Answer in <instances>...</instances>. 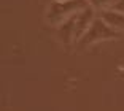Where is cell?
<instances>
[{
  "label": "cell",
  "instance_id": "cell-1",
  "mask_svg": "<svg viewBox=\"0 0 124 111\" xmlns=\"http://www.w3.org/2000/svg\"><path fill=\"white\" fill-rule=\"evenodd\" d=\"M89 7L88 0H65V2H51L46 10V21L49 25L57 27L69 18L78 15L81 10Z\"/></svg>",
  "mask_w": 124,
  "mask_h": 111
},
{
  "label": "cell",
  "instance_id": "cell-2",
  "mask_svg": "<svg viewBox=\"0 0 124 111\" xmlns=\"http://www.w3.org/2000/svg\"><path fill=\"white\" fill-rule=\"evenodd\" d=\"M123 37V33H119L118 30L111 29L100 16L94 19L92 25L89 27V30L83 35V38L78 41L80 48H89L95 43H102V41H110V40H118Z\"/></svg>",
  "mask_w": 124,
  "mask_h": 111
},
{
  "label": "cell",
  "instance_id": "cell-3",
  "mask_svg": "<svg viewBox=\"0 0 124 111\" xmlns=\"http://www.w3.org/2000/svg\"><path fill=\"white\" fill-rule=\"evenodd\" d=\"M95 18H97V13L91 7H86L77 15V19H75V43H78L83 38V35L89 30V27L92 25Z\"/></svg>",
  "mask_w": 124,
  "mask_h": 111
},
{
  "label": "cell",
  "instance_id": "cell-4",
  "mask_svg": "<svg viewBox=\"0 0 124 111\" xmlns=\"http://www.w3.org/2000/svg\"><path fill=\"white\" fill-rule=\"evenodd\" d=\"M99 16H100L111 29L118 30L119 33L124 35V13H121V11L111 8V10H107V11L99 13Z\"/></svg>",
  "mask_w": 124,
  "mask_h": 111
},
{
  "label": "cell",
  "instance_id": "cell-5",
  "mask_svg": "<svg viewBox=\"0 0 124 111\" xmlns=\"http://www.w3.org/2000/svg\"><path fill=\"white\" fill-rule=\"evenodd\" d=\"M75 19H77V15L64 21L61 25H57V37L67 46L75 43Z\"/></svg>",
  "mask_w": 124,
  "mask_h": 111
},
{
  "label": "cell",
  "instance_id": "cell-6",
  "mask_svg": "<svg viewBox=\"0 0 124 111\" xmlns=\"http://www.w3.org/2000/svg\"><path fill=\"white\" fill-rule=\"evenodd\" d=\"M118 0H88L89 7L95 11V13H102V11L111 10L116 5Z\"/></svg>",
  "mask_w": 124,
  "mask_h": 111
},
{
  "label": "cell",
  "instance_id": "cell-7",
  "mask_svg": "<svg viewBox=\"0 0 124 111\" xmlns=\"http://www.w3.org/2000/svg\"><path fill=\"white\" fill-rule=\"evenodd\" d=\"M115 10H118V11H121V13H124V0H118L116 2V5H115Z\"/></svg>",
  "mask_w": 124,
  "mask_h": 111
},
{
  "label": "cell",
  "instance_id": "cell-8",
  "mask_svg": "<svg viewBox=\"0 0 124 111\" xmlns=\"http://www.w3.org/2000/svg\"><path fill=\"white\" fill-rule=\"evenodd\" d=\"M51 2H65V0H51Z\"/></svg>",
  "mask_w": 124,
  "mask_h": 111
}]
</instances>
